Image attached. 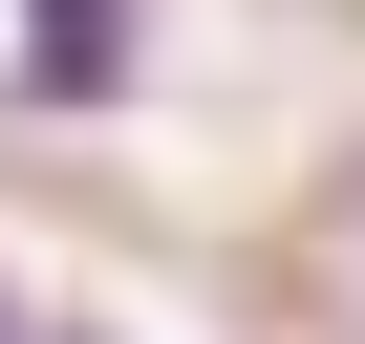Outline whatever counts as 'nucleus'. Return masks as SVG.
<instances>
[{
	"instance_id": "nucleus-1",
	"label": "nucleus",
	"mask_w": 365,
	"mask_h": 344,
	"mask_svg": "<svg viewBox=\"0 0 365 344\" xmlns=\"http://www.w3.org/2000/svg\"><path fill=\"white\" fill-rule=\"evenodd\" d=\"M0 86H22V108H108V86H129V0H22Z\"/></svg>"
}]
</instances>
